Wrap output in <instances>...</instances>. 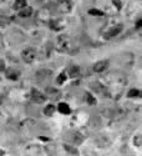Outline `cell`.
<instances>
[{
	"label": "cell",
	"instance_id": "cell-23",
	"mask_svg": "<svg viewBox=\"0 0 142 156\" xmlns=\"http://www.w3.org/2000/svg\"><path fill=\"white\" fill-rule=\"evenodd\" d=\"M9 21H10V19L6 16V15H4V14H2L0 12V25H6V24H9Z\"/></svg>",
	"mask_w": 142,
	"mask_h": 156
},
{
	"label": "cell",
	"instance_id": "cell-8",
	"mask_svg": "<svg viewBox=\"0 0 142 156\" xmlns=\"http://www.w3.org/2000/svg\"><path fill=\"white\" fill-rule=\"evenodd\" d=\"M49 25H50V28L54 29V30H62L64 28H65L66 23L62 19H56V20H50Z\"/></svg>",
	"mask_w": 142,
	"mask_h": 156
},
{
	"label": "cell",
	"instance_id": "cell-20",
	"mask_svg": "<svg viewBox=\"0 0 142 156\" xmlns=\"http://www.w3.org/2000/svg\"><path fill=\"white\" fill-rule=\"evenodd\" d=\"M127 96L128 98H140L141 96V91L138 89H131L130 91L127 93Z\"/></svg>",
	"mask_w": 142,
	"mask_h": 156
},
{
	"label": "cell",
	"instance_id": "cell-9",
	"mask_svg": "<svg viewBox=\"0 0 142 156\" xmlns=\"http://www.w3.org/2000/svg\"><path fill=\"white\" fill-rule=\"evenodd\" d=\"M107 68H109V61H107V60L97 61V62L94 65V70H95L96 73H104Z\"/></svg>",
	"mask_w": 142,
	"mask_h": 156
},
{
	"label": "cell",
	"instance_id": "cell-25",
	"mask_svg": "<svg viewBox=\"0 0 142 156\" xmlns=\"http://www.w3.org/2000/svg\"><path fill=\"white\" fill-rule=\"evenodd\" d=\"M88 14H90V15H97V16H102V15H104V12L100 11V10H97V9H90V10H88Z\"/></svg>",
	"mask_w": 142,
	"mask_h": 156
},
{
	"label": "cell",
	"instance_id": "cell-28",
	"mask_svg": "<svg viewBox=\"0 0 142 156\" xmlns=\"http://www.w3.org/2000/svg\"><path fill=\"white\" fill-rule=\"evenodd\" d=\"M113 4H115V5H117V10H120V9H121V4H120L119 0H113Z\"/></svg>",
	"mask_w": 142,
	"mask_h": 156
},
{
	"label": "cell",
	"instance_id": "cell-18",
	"mask_svg": "<svg viewBox=\"0 0 142 156\" xmlns=\"http://www.w3.org/2000/svg\"><path fill=\"white\" fill-rule=\"evenodd\" d=\"M55 111H56V108H55L54 105H47V106L44 109V114H45L46 116H53Z\"/></svg>",
	"mask_w": 142,
	"mask_h": 156
},
{
	"label": "cell",
	"instance_id": "cell-3",
	"mask_svg": "<svg viewBox=\"0 0 142 156\" xmlns=\"http://www.w3.org/2000/svg\"><path fill=\"white\" fill-rule=\"evenodd\" d=\"M21 58H23V60L25 62L31 64L36 58V50L34 48H25L21 51Z\"/></svg>",
	"mask_w": 142,
	"mask_h": 156
},
{
	"label": "cell",
	"instance_id": "cell-16",
	"mask_svg": "<svg viewBox=\"0 0 142 156\" xmlns=\"http://www.w3.org/2000/svg\"><path fill=\"white\" fill-rule=\"evenodd\" d=\"M57 110L61 112V114H65V115H69L71 112V109L69 105H66L65 102H60L59 106H57Z\"/></svg>",
	"mask_w": 142,
	"mask_h": 156
},
{
	"label": "cell",
	"instance_id": "cell-13",
	"mask_svg": "<svg viewBox=\"0 0 142 156\" xmlns=\"http://www.w3.org/2000/svg\"><path fill=\"white\" fill-rule=\"evenodd\" d=\"M31 14H33V8H30V6H24L19 11V16H21V18H29Z\"/></svg>",
	"mask_w": 142,
	"mask_h": 156
},
{
	"label": "cell",
	"instance_id": "cell-29",
	"mask_svg": "<svg viewBox=\"0 0 142 156\" xmlns=\"http://www.w3.org/2000/svg\"><path fill=\"white\" fill-rule=\"evenodd\" d=\"M39 2H40L41 4H44V5H46V4H49L51 2V0H39Z\"/></svg>",
	"mask_w": 142,
	"mask_h": 156
},
{
	"label": "cell",
	"instance_id": "cell-19",
	"mask_svg": "<svg viewBox=\"0 0 142 156\" xmlns=\"http://www.w3.org/2000/svg\"><path fill=\"white\" fill-rule=\"evenodd\" d=\"M24 6H26V0H15V3H14V9L20 10V9H23Z\"/></svg>",
	"mask_w": 142,
	"mask_h": 156
},
{
	"label": "cell",
	"instance_id": "cell-30",
	"mask_svg": "<svg viewBox=\"0 0 142 156\" xmlns=\"http://www.w3.org/2000/svg\"><path fill=\"white\" fill-rule=\"evenodd\" d=\"M3 155H5V152L3 150H0V156H3Z\"/></svg>",
	"mask_w": 142,
	"mask_h": 156
},
{
	"label": "cell",
	"instance_id": "cell-15",
	"mask_svg": "<svg viewBox=\"0 0 142 156\" xmlns=\"http://www.w3.org/2000/svg\"><path fill=\"white\" fill-rule=\"evenodd\" d=\"M92 89H95V91H97L99 94H101V95H107V93L105 91V87L102 86L100 83H94V84H91L90 85Z\"/></svg>",
	"mask_w": 142,
	"mask_h": 156
},
{
	"label": "cell",
	"instance_id": "cell-11",
	"mask_svg": "<svg viewBox=\"0 0 142 156\" xmlns=\"http://www.w3.org/2000/svg\"><path fill=\"white\" fill-rule=\"evenodd\" d=\"M68 137H69V140L72 142V144H81L82 142V136L79 133H71Z\"/></svg>",
	"mask_w": 142,
	"mask_h": 156
},
{
	"label": "cell",
	"instance_id": "cell-22",
	"mask_svg": "<svg viewBox=\"0 0 142 156\" xmlns=\"http://www.w3.org/2000/svg\"><path fill=\"white\" fill-rule=\"evenodd\" d=\"M85 100L87 101V104H90V105H94V104L96 102V101H95V98H94L91 94H90V93H86V94H85Z\"/></svg>",
	"mask_w": 142,
	"mask_h": 156
},
{
	"label": "cell",
	"instance_id": "cell-1",
	"mask_svg": "<svg viewBox=\"0 0 142 156\" xmlns=\"http://www.w3.org/2000/svg\"><path fill=\"white\" fill-rule=\"evenodd\" d=\"M56 49L60 53H68V54H76L77 49L74 44V40L71 39V36L66 35V34H61L57 36L56 39Z\"/></svg>",
	"mask_w": 142,
	"mask_h": 156
},
{
	"label": "cell",
	"instance_id": "cell-31",
	"mask_svg": "<svg viewBox=\"0 0 142 156\" xmlns=\"http://www.w3.org/2000/svg\"><path fill=\"white\" fill-rule=\"evenodd\" d=\"M0 36H2V35H0Z\"/></svg>",
	"mask_w": 142,
	"mask_h": 156
},
{
	"label": "cell",
	"instance_id": "cell-17",
	"mask_svg": "<svg viewBox=\"0 0 142 156\" xmlns=\"http://www.w3.org/2000/svg\"><path fill=\"white\" fill-rule=\"evenodd\" d=\"M19 73L18 71H15V70H8L6 71V77L8 79H10V80H16L18 77H19Z\"/></svg>",
	"mask_w": 142,
	"mask_h": 156
},
{
	"label": "cell",
	"instance_id": "cell-10",
	"mask_svg": "<svg viewBox=\"0 0 142 156\" xmlns=\"http://www.w3.org/2000/svg\"><path fill=\"white\" fill-rule=\"evenodd\" d=\"M50 76H51V71L50 70H39L36 73V79L40 80V83L46 80V79H49Z\"/></svg>",
	"mask_w": 142,
	"mask_h": 156
},
{
	"label": "cell",
	"instance_id": "cell-27",
	"mask_svg": "<svg viewBox=\"0 0 142 156\" xmlns=\"http://www.w3.org/2000/svg\"><path fill=\"white\" fill-rule=\"evenodd\" d=\"M0 71H5V62L0 59Z\"/></svg>",
	"mask_w": 142,
	"mask_h": 156
},
{
	"label": "cell",
	"instance_id": "cell-2",
	"mask_svg": "<svg viewBox=\"0 0 142 156\" xmlns=\"http://www.w3.org/2000/svg\"><path fill=\"white\" fill-rule=\"evenodd\" d=\"M104 80L106 81V84L112 86H123L127 84V76L120 71H112L105 76Z\"/></svg>",
	"mask_w": 142,
	"mask_h": 156
},
{
	"label": "cell",
	"instance_id": "cell-4",
	"mask_svg": "<svg viewBox=\"0 0 142 156\" xmlns=\"http://www.w3.org/2000/svg\"><path fill=\"white\" fill-rule=\"evenodd\" d=\"M56 8L60 12H62V14H69L72 9V3L70 0H59Z\"/></svg>",
	"mask_w": 142,
	"mask_h": 156
},
{
	"label": "cell",
	"instance_id": "cell-26",
	"mask_svg": "<svg viewBox=\"0 0 142 156\" xmlns=\"http://www.w3.org/2000/svg\"><path fill=\"white\" fill-rule=\"evenodd\" d=\"M135 145L141 146V135H137V137H135Z\"/></svg>",
	"mask_w": 142,
	"mask_h": 156
},
{
	"label": "cell",
	"instance_id": "cell-12",
	"mask_svg": "<svg viewBox=\"0 0 142 156\" xmlns=\"http://www.w3.org/2000/svg\"><path fill=\"white\" fill-rule=\"evenodd\" d=\"M68 71H69L70 77H77V76L80 75V68L76 66V65H70Z\"/></svg>",
	"mask_w": 142,
	"mask_h": 156
},
{
	"label": "cell",
	"instance_id": "cell-6",
	"mask_svg": "<svg viewBox=\"0 0 142 156\" xmlns=\"http://www.w3.org/2000/svg\"><path fill=\"white\" fill-rule=\"evenodd\" d=\"M122 29H123V27L121 24H119V25H116V27H113V28H111L110 30H107L105 34H104V37L105 39H107V40H110V39H112V37H115L116 35H119L121 31H122Z\"/></svg>",
	"mask_w": 142,
	"mask_h": 156
},
{
	"label": "cell",
	"instance_id": "cell-21",
	"mask_svg": "<svg viewBox=\"0 0 142 156\" xmlns=\"http://www.w3.org/2000/svg\"><path fill=\"white\" fill-rule=\"evenodd\" d=\"M64 149L66 150V152L68 154H70V155H77L79 154V151H77V149L76 147H74V146H70V145H64Z\"/></svg>",
	"mask_w": 142,
	"mask_h": 156
},
{
	"label": "cell",
	"instance_id": "cell-14",
	"mask_svg": "<svg viewBox=\"0 0 142 156\" xmlns=\"http://www.w3.org/2000/svg\"><path fill=\"white\" fill-rule=\"evenodd\" d=\"M46 95L50 98V99H56L60 96V93H59V90L54 89V87H47L46 89Z\"/></svg>",
	"mask_w": 142,
	"mask_h": 156
},
{
	"label": "cell",
	"instance_id": "cell-24",
	"mask_svg": "<svg viewBox=\"0 0 142 156\" xmlns=\"http://www.w3.org/2000/svg\"><path fill=\"white\" fill-rule=\"evenodd\" d=\"M56 81H57V84H62L64 81H66V73H65V71H62V73L57 76Z\"/></svg>",
	"mask_w": 142,
	"mask_h": 156
},
{
	"label": "cell",
	"instance_id": "cell-7",
	"mask_svg": "<svg viewBox=\"0 0 142 156\" xmlns=\"http://www.w3.org/2000/svg\"><path fill=\"white\" fill-rule=\"evenodd\" d=\"M31 100L37 104H43L45 101V95L36 89H31Z\"/></svg>",
	"mask_w": 142,
	"mask_h": 156
},
{
	"label": "cell",
	"instance_id": "cell-5",
	"mask_svg": "<svg viewBox=\"0 0 142 156\" xmlns=\"http://www.w3.org/2000/svg\"><path fill=\"white\" fill-rule=\"evenodd\" d=\"M36 20L40 23H49L51 20V12L49 11V9H41L40 11H37Z\"/></svg>",
	"mask_w": 142,
	"mask_h": 156
}]
</instances>
